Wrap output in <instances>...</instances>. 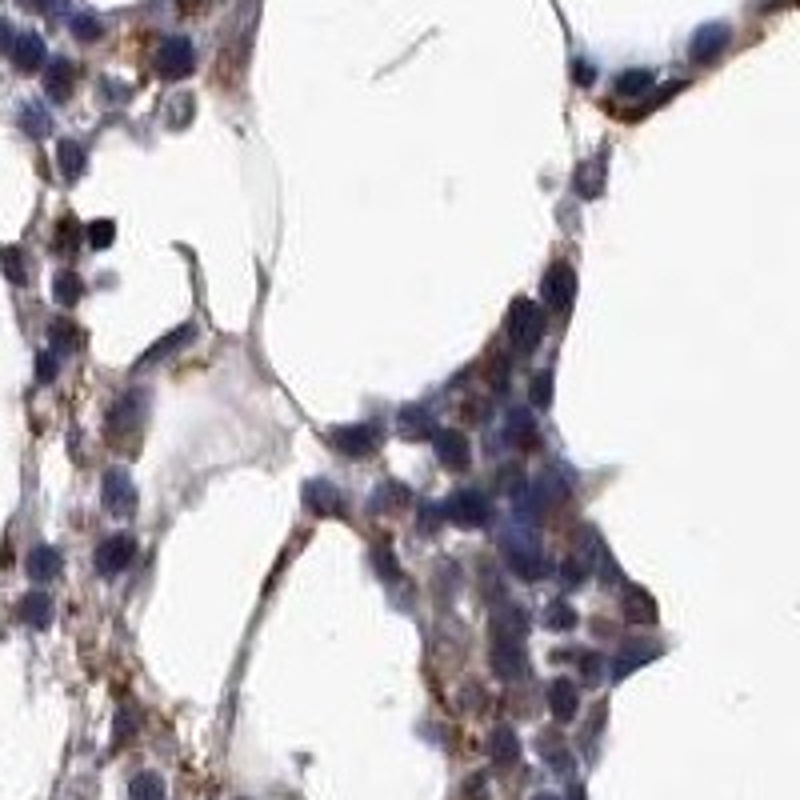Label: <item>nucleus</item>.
Here are the masks:
<instances>
[{"label": "nucleus", "instance_id": "f257e3e1", "mask_svg": "<svg viewBox=\"0 0 800 800\" xmlns=\"http://www.w3.org/2000/svg\"><path fill=\"white\" fill-rule=\"evenodd\" d=\"M541 337H544V309H536L532 300H512V309H509V340H512V349L521 352V357H529V352L541 344Z\"/></svg>", "mask_w": 800, "mask_h": 800}, {"label": "nucleus", "instance_id": "f03ea898", "mask_svg": "<svg viewBox=\"0 0 800 800\" xmlns=\"http://www.w3.org/2000/svg\"><path fill=\"white\" fill-rule=\"evenodd\" d=\"M441 512H444V521H452L457 529H481V524H489V516H492V509H489V501H484L481 489L452 492L449 501H444Z\"/></svg>", "mask_w": 800, "mask_h": 800}, {"label": "nucleus", "instance_id": "7ed1b4c3", "mask_svg": "<svg viewBox=\"0 0 800 800\" xmlns=\"http://www.w3.org/2000/svg\"><path fill=\"white\" fill-rule=\"evenodd\" d=\"M192 65H197V48H192L188 36H168V40H160V48H157V73L165 76V80L188 76Z\"/></svg>", "mask_w": 800, "mask_h": 800}, {"label": "nucleus", "instance_id": "20e7f679", "mask_svg": "<svg viewBox=\"0 0 800 800\" xmlns=\"http://www.w3.org/2000/svg\"><path fill=\"white\" fill-rule=\"evenodd\" d=\"M576 300V272L569 265H552L541 277V305L552 312H569Z\"/></svg>", "mask_w": 800, "mask_h": 800}, {"label": "nucleus", "instance_id": "39448f33", "mask_svg": "<svg viewBox=\"0 0 800 800\" xmlns=\"http://www.w3.org/2000/svg\"><path fill=\"white\" fill-rule=\"evenodd\" d=\"M133 556H137V541L128 532H113V536H105V541L96 544V572L100 576H116V572H125L128 564H133Z\"/></svg>", "mask_w": 800, "mask_h": 800}, {"label": "nucleus", "instance_id": "423d86ee", "mask_svg": "<svg viewBox=\"0 0 800 800\" xmlns=\"http://www.w3.org/2000/svg\"><path fill=\"white\" fill-rule=\"evenodd\" d=\"M432 449H437L441 464H449V469H457V472L472 464V444L457 429H432Z\"/></svg>", "mask_w": 800, "mask_h": 800}, {"label": "nucleus", "instance_id": "0eeeda50", "mask_svg": "<svg viewBox=\"0 0 800 800\" xmlns=\"http://www.w3.org/2000/svg\"><path fill=\"white\" fill-rule=\"evenodd\" d=\"M332 444H337L344 457L360 461V457H372V452H377L380 437L372 424H340V429H332Z\"/></svg>", "mask_w": 800, "mask_h": 800}, {"label": "nucleus", "instance_id": "6e6552de", "mask_svg": "<svg viewBox=\"0 0 800 800\" xmlns=\"http://www.w3.org/2000/svg\"><path fill=\"white\" fill-rule=\"evenodd\" d=\"M100 492H105V509L116 512V516H128L137 509V489L128 481L125 469H108L105 481H100Z\"/></svg>", "mask_w": 800, "mask_h": 800}, {"label": "nucleus", "instance_id": "1a4fd4ad", "mask_svg": "<svg viewBox=\"0 0 800 800\" xmlns=\"http://www.w3.org/2000/svg\"><path fill=\"white\" fill-rule=\"evenodd\" d=\"M728 40H733V28L728 25H721V20H713V25H704V28H696V36H693V60L696 65H713L716 56L728 48Z\"/></svg>", "mask_w": 800, "mask_h": 800}, {"label": "nucleus", "instance_id": "9d476101", "mask_svg": "<svg viewBox=\"0 0 800 800\" xmlns=\"http://www.w3.org/2000/svg\"><path fill=\"white\" fill-rule=\"evenodd\" d=\"M504 552H509V569L521 576V581H536V576H544V556H541V549L536 544H529V541H509L504 544Z\"/></svg>", "mask_w": 800, "mask_h": 800}, {"label": "nucleus", "instance_id": "9b49d317", "mask_svg": "<svg viewBox=\"0 0 800 800\" xmlns=\"http://www.w3.org/2000/svg\"><path fill=\"white\" fill-rule=\"evenodd\" d=\"M492 668H496V676H504V681H516V676L529 673L521 641H504V636H496V644H492Z\"/></svg>", "mask_w": 800, "mask_h": 800}, {"label": "nucleus", "instance_id": "f8f14e48", "mask_svg": "<svg viewBox=\"0 0 800 800\" xmlns=\"http://www.w3.org/2000/svg\"><path fill=\"white\" fill-rule=\"evenodd\" d=\"M8 56H13V65L20 68V73H36V68L48 60L45 40H40L36 33H20V36H13V45H8Z\"/></svg>", "mask_w": 800, "mask_h": 800}, {"label": "nucleus", "instance_id": "ddd939ff", "mask_svg": "<svg viewBox=\"0 0 800 800\" xmlns=\"http://www.w3.org/2000/svg\"><path fill=\"white\" fill-rule=\"evenodd\" d=\"M140 400H145L140 392L116 400L113 417H108V437H113V441H125V432H133L137 424H140V412H145V404H140Z\"/></svg>", "mask_w": 800, "mask_h": 800}, {"label": "nucleus", "instance_id": "4468645a", "mask_svg": "<svg viewBox=\"0 0 800 800\" xmlns=\"http://www.w3.org/2000/svg\"><path fill=\"white\" fill-rule=\"evenodd\" d=\"M549 708L556 721H572L576 708H581V696H576V681H569V676H561V681L549 684Z\"/></svg>", "mask_w": 800, "mask_h": 800}, {"label": "nucleus", "instance_id": "2eb2a0df", "mask_svg": "<svg viewBox=\"0 0 800 800\" xmlns=\"http://www.w3.org/2000/svg\"><path fill=\"white\" fill-rule=\"evenodd\" d=\"M73 80H76V68H73V60H53L48 65V73H45V93L53 96V100H68L73 96Z\"/></svg>", "mask_w": 800, "mask_h": 800}, {"label": "nucleus", "instance_id": "dca6fc26", "mask_svg": "<svg viewBox=\"0 0 800 800\" xmlns=\"http://www.w3.org/2000/svg\"><path fill=\"white\" fill-rule=\"evenodd\" d=\"M56 168H60V177H65V180H80V177H85V168H88L85 145H76V140H60V148H56Z\"/></svg>", "mask_w": 800, "mask_h": 800}, {"label": "nucleus", "instance_id": "f3484780", "mask_svg": "<svg viewBox=\"0 0 800 800\" xmlns=\"http://www.w3.org/2000/svg\"><path fill=\"white\" fill-rule=\"evenodd\" d=\"M305 501L317 516H337L340 512V492L329 481H309L305 484Z\"/></svg>", "mask_w": 800, "mask_h": 800}, {"label": "nucleus", "instance_id": "a211bd4d", "mask_svg": "<svg viewBox=\"0 0 800 800\" xmlns=\"http://www.w3.org/2000/svg\"><path fill=\"white\" fill-rule=\"evenodd\" d=\"M489 756L501 768H509V765H516V756H521V741H516V733L509 724H501L496 733L489 736Z\"/></svg>", "mask_w": 800, "mask_h": 800}, {"label": "nucleus", "instance_id": "6ab92c4d", "mask_svg": "<svg viewBox=\"0 0 800 800\" xmlns=\"http://www.w3.org/2000/svg\"><path fill=\"white\" fill-rule=\"evenodd\" d=\"M20 621L33 624V629H48V624H53V596L28 592L25 601H20Z\"/></svg>", "mask_w": 800, "mask_h": 800}, {"label": "nucleus", "instance_id": "aec40b11", "mask_svg": "<svg viewBox=\"0 0 800 800\" xmlns=\"http://www.w3.org/2000/svg\"><path fill=\"white\" fill-rule=\"evenodd\" d=\"M188 340H197V324H180L177 332H168L165 340H157L153 349L145 352V357H140V364H153V360H165V357H172V352L177 349H185Z\"/></svg>", "mask_w": 800, "mask_h": 800}, {"label": "nucleus", "instance_id": "412c9836", "mask_svg": "<svg viewBox=\"0 0 800 800\" xmlns=\"http://www.w3.org/2000/svg\"><path fill=\"white\" fill-rule=\"evenodd\" d=\"M28 576L33 581H53V576L60 572V552L53 549V544H36L33 552H28Z\"/></svg>", "mask_w": 800, "mask_h": 800}, {"label": "nucleus", "instance_id": "4be33fe9", "mask_svg": "<svg viewBox=\"0 0 800 800\" xmlns=\"http://www.w3.org/2000/svg\"><path fill=\"white\" fill-rule=\"evenodd\" d=\"M492 629H496V636H504V641H524V629H529V621H524L521 609L504 604V609H496V616H492Z\"/></svg>", "mask_w": 800, "mask_h": 800}, {"label": "nucleus", "instance_id": "5701e85b", "mask_svg": "<svg viewBox=\"0 0 800 800\" xmlns=\"http://www.w3.org/2000/svg\"><path fill=\"white\" fill-rule=\"evenodd\" d=\"M656 653H661V648H656V644H629V648H624L621 656H616V664H613V676H616V681H624V676H629L633 668L648 664V661H653Z\"/></svg>", "mask_w": 800, "mask_h": 800}, {"label": "nucleus", "instance_id": "b1692460", "mask_svg": "<svg viewBox=\"0 0 800 800\" xmlns=\"http://www.w3.org/2000/svg\"><path fill=\"white\" fill-rule=\"evenodd\" d=\"M601 177H604V157H596V160H589V165L576 168L572 188L581 192L584 200H592V197H601Z\"/></svg>", "mask_w": 800, "mask_h": 800}, {"label": "nucleus", "instance_id": "393cba45", "mask_svg": "<svg viewBox=\"0 0 800 800\" xmlns=\"http://www.w3.org/2000/svg\"><path fill=\"white\" fill-rule=\"evenodd\" d=\"M80 297H85V285H80L76 272H56V280H53V300H56V305L60 309H73Z\"/></svg>", "mask_w": 800, "mask_h": 800}, {"label": "nucleus", "instance_id": "a878e982", "mask_svg": "<svg viewBox=\"0 0 800 800\" xmlns=\"http://www.w3.org/2000/svg\"><path fill=\"white\" fill-rule=\"evenodd\" d=\"M400 432H404L409 441L432 437V417H429V409H417V404H409V409L400 412Z\"/></svg>", "mask_w": 800, "mask_h": 800}, {"label": "nucleus", "instance_id": "bb28decb", "mask_svg": "<svg viewBox=\"0 0 800 800\" xmlns=\"http://www.w3.org/2000/svg\"><path fill=\"white\" fill-rule=\"evenodd\" d=\"M128 796L133 800H165V781L157 773H137L128 781Z\"/></svg>", "mask_w": 800, "mask_h": 800}, {"label": "nucleus", "instance_id": "cd10ccee", "mask_svg": "<svg viewBox=\"0 0 800 800\" xmlns=\"http://www.w3.org/2000/svg\"><path fill=\"white\" fill-rule=\"evenodd\" d=\"M648 88H653V73L648 68H629V73L616 76V93L621 96H641Z\"/></svg>", "mask_w": 800, "mask_h": 800}, {"label": "nucleus", "instance_id": "c85d7f7f", "mask_svg": "<svg viewBox=\"0 0 800 800\" xmlns=\"http://www.w3.org/2000/svg\"><path fill=\"white\" fill-rule=\"evenodd\" d=\"M544 629H552V633H572V629H576V609H569L564 601H552L549 609H544Z\"/></svg>", "mask_w": 800, "mask_h": 800}, {"label": "nucleus", "instance_id": "c756f323", "mask_svg": "<svg viewBox=\"0 0 800 800\" xmlns=\"http://www.w3.org/2000/svg\"><path fill=\"white\" fill-rule=\"evenodd\" d=\"M20 128H25L28 137H48V128H53V120H48V113L40 105H25L20 108Z\"/></svg>", "mask_w": 800, "mask_h": 800}, {"label": "nucleus", "instance_id": "7c9ffc66", "mask_svg": "<svg viewBox=\"0 0 800 800\" xmlns=\"http://www.w3.org/2000/svg\"><path fill=\"white\" fill-rule=\"evenodd\" d=\"M0 265H5V272H8V280H13V285H25L28 280V260H25V252L20 248H0Z\"/></svg>", "mask_w": 800, "mask_h": 800}, {"label": "nucleus", "instance_id": "2f4dec72", "mask_svg": "<svg viewBox=\"0 0 800 800\" xmlns=\"http://www.w3.org/2000/svg\"><path fill=\"white\" fill-rule=\"evenodd\" d=\"M85 237H88V248H113V240H116V225L113 220H93V225L85 228Z\"/></svg>", "mask_w": 800, "mask_h": 800}, {"label": "nucleus", "instance_id": "473e14b6", "mask_svg": "<svg viewBox=\"0 0 800 800\" xmlns=\"http://www.w3.org/2000/svg\"><path fill=\"white\" fill-rule=\"evenodd\" d=\"M68 28H73V36L85 40V45H93V40H100V33H105V25H100L96 16H73Z\"/></svg>", "mask_w": 800, "mask_h": 800}, {"label": "nucleus", "instance_id": "72a5a7b5", "mask_svg": "<svg viewBox=\"0 0 800 800\" xmlns=\"http://www.w3.org/2000/svg\"><path fill=\"white\" fill-rule=\"evenodd\" d=\"M552 404V372H541L532 380V409H549Z\"/></svg>", "mask_w": 800, "mask_h": 800}, {"label": "nucleus", "instance_id": "f704fd0d", "mask_svg": "<svg viewBox=\"0 0 800 800\" xmlns=\"http://www.w3.org/2000/svg\"><path fill=\"white\" fill-rule=\"evenodd\" d=\"M589 581V561H584V556H569V561H564V584H584Z\"/></svg>", "mask_w": 800, "mask_h": 800}, {"label": "nucleus", "instance_id": "c9c22d12", "mask_svg": "<svg viewBox=\"0 0 800 800\" xmlns=\"http://www.w3.org/2000/svg\"><path fill=\"white\" fill-rule=\"evenodd\" d=\"M509 432H521V437H516V441H521V444H529V441L536 437V424H532L529 412H512V417H509Z\"/></svg>", "mask_w": 800, "mask_h": 800}, {"label": "nucleus", "instance_id": "e433bc0d", "mask_svg": "<svg viewBox=\"0 0 800 800\" xmlns=\"http://www.w3.org/2000/svg\"><path fill=\"white\" fill-rule=\"evenodd\" d=\"M572 661H581V676H584V681H601V656H592V653H572Z\"/></svg>", "mask_w": 800, "mask_h": 800}, {"label": "nucleus", "instance_id": "4c0bfd02", "mask_svg": "<svg viewBox=\"0 0 800 800\" xmlns=\"http://www.w3.org/2000/svg\"><path fill=\"white\" fill-rule=\"evenodd\" d=\"M641 613H644V621H653V616H656L653 601H648V592H633V601H629V616H633V621H641Z\"/></svg>", "mask_w": 800, "mask_h": 800}, {"label": "nucleus", "instance_id": "58836bf2", "mask_svg": "<svg viewBox=\"0 0 800 800\" xmlns=\"http://www.w3.org/2000/svg\"><path fill=\"white\" fill-rule=\"evenodd\" d=\"M56 248H60V252H73V248H76V225H73V220H60V228H56Z\"/></svg>", "mask_w": 800, "mask_h": 800}, {"label": "nucleus", "instance_id": "ea45409f", "mask_svg": "<svg viewBox=\"0 0 800 800\" xmlns=\"http://www.w3.org/2000/svg\"><path fill=\"white\" fill-rule=\"evenodd\" d=\"M36 377L45 380V384L56 377V357H53V352H40V360H36Z\"/></svg>", "mask_w": 800, "mask_h": 800}, {"label": "nucleus", "instance_id": "a19ab883", "mask_svg": "<svg viewBox=\"0 0 800 800\" xmlns=\"http://www.w3.org/2000/svg\"><path fill=\"white\" fill-rule=\"evenodd\" d=\"M25 8H36V13H53V8H60L65 0H20Z\"/></svg>", "mask_w": 800, "mask_h": 800}, {"label": "nucleus", "instance_id": "79ce46f5", "mask_svg": "<svg viewBox=\"0 0 800 800\" xmlns=\"http://www.w3.org/2000/svg\"><path fill=\"white\" fill-rule=\"evenodd\" d=\"M469 800H484V781H481V776H472V781H469Z\"/></svg>", "mask_w": 800, "mask_h": 800}, {"label": "nucleus", "instance_id": "37998d69", "mask_svg": "<svg viewBox=\"0 0 800 800\" xmlns=\"http://www.w3.org/2000/svg\"><path fill=\"white\" fill-rule=\"evenodd\" d=\"M572 76L581 80V85H589V80H592V68H589V65H572Z\"/></svg>", "mask_w": 800, "mask_h": 800}, {"label": "nucleus", "instance_id": "c03bdc74", "mask_svg": "<svg viewBox=\"0 0 800 800\" xmlns=\"http://www.w3.org/2000/svg\"><path fill=\"white\" fill-rule=\"evenodd\" d=\"M8 45H13V28H8L5 20H0V48H5V53H8Z\"/></svg>", "mask_w": 800, "mask_h": 800}, {"label": "nucleus", "instance_id": "a18cd8bd", "mask_svg": "<svg viewBox=\"0 0 800 800\" xmlns=\"http://www.w3.org/2000/svg\"><path fill=\"white\" fill-rule=\"evenodd\" d=\"M569 800H584V788H581V785H576V788H572V793H569Z\"/></svg>", "mask_w": 800, "mask_h": 800}, {"label": "nucleus", "instance_id": "49530a36", "mask_svg": "<svg viewBox=\"0 0 800 800\" xmlns=\"http://www.w3.org/2000/svg\"><path fill=\"white\" fill-rule=\"evenodd\" d=\"M536 800H556V796H536Z\"/></svg>", "mask_w": 800, "mask_h": 800}]
</instances>
